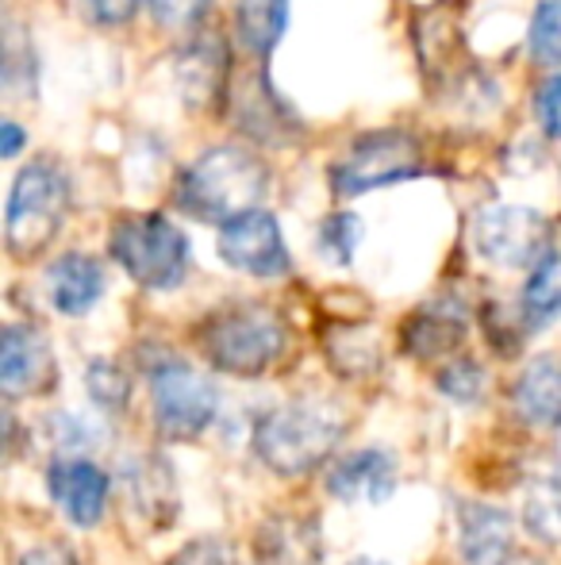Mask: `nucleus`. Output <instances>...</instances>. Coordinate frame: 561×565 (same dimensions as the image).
Segmentation results:
<instances>
[{"label":"nucleus","instance_id":"f257e3e1","mask_svg":"<svg viewBox=\"0 0 561 565\" xmlns=\"http://www.w3.org/2000/svg\"><path fill=\"white\" fill-rule=\"evenodd\" d=\"M350 431V416L335 401H289L255 424V450L273 473L304 477L320 469Z\"/></svg>","mask_w":561,"mask_h":565},{"label":"nucleus","instance_id":"f03ea898","mask_svg":"<svg viewBox=\"0 0 561 565\" xmlns=\"http://www.w3.org/2000/svg\"><path fill=\"white\" fill-rule=\"evenodd\" d=\"M270 185V170L258 154L247 147H224L204 150L196 162L185 166L177 181V209L201 224H219L258 209Z\"/></svg>","mask_w":561,"mask_h":565},{"label":"nucleus","instance_id":"7ed1b4c3","mask_svg":"<svg viewBox=\"0 0 561 565\" xmlns=\"http://www.w3.org/2000/svg\"><path fill=\"white\" fill-rule=\"evenodd\" d=\"M204 358L231 377H262L289 347L284 320L266 305H231L208 316L201 328Z\"/></svg>","mask_w":561,"mask_h":565},{"label":"nucleus","instance_id":"20e7f679","mask_svg":"<svg viewBox=\"0 0 561 565\" xmlns=\"http://www.w3.org/2000/svg\"><path fill=\"white\" fill-rule=\"evenodd\" d=\"M69 212V178L58 162L35 158L12 181L4 212V243L12 258H39L58 238Z\"/></svg>","mask_w":561,"mask_h":565},{"label":"nucleus","instance_id":"39448f33","mask_svg":"<svg viewBox=\"0 0 561 565\" xmlns=\"http://www.w3.org/2000/svg\"><path fill=\"white\" fill-rule=\"evenodd\" d=\"M108 250L142 289H177L188 274L185 231L158 212H136V216L116 220Z\"/></svg>","mask_w":561,"mask_h":565},{"label":"nucleus","instance_id":"423d86ee","mask_svg":"<svg viewBox=\"0 0 561 565\" xmlns=\"http://www.w3.org/2000/svg\"><path fill=\"white\" fill-rule=\"evenodd\" d=\"M150 404H154V427L162 439L188 443L219 412V388L208 373L193 370V365L165 358L150 370Z\"/></svg>","mask_w":561,"mask_h":565},{"label":"nucleus","instance_id":"0eeeda50","mask_svg":"<svg viewBox=\"0 0 561 565\" xmlns=\"http://www.w3.org/2000/svg\"><path fill=\"white\" fill-rule=\"evenodd\" d=\"M420 170H423L420 142L408 131L389 127V131L362 135V139L346 150L343 162H335L331 185H335L338 196H362V193H374V189L412 181Z\"/></svg>","mask_w":561,"mask_h":565},{"label":"nucleus","instance_id":"6e6552de","mask_svg":"<svg viewBox=\"0 0 561 565\" xmlns=\"http://www.w3.org/2000/svg\"><path fill=\"white\" fill-rule=\"evenodd\" d=\"M473 246L493 266L524 269L550 250V224L524 204H493L473 220Z\"/></svg>","mask_w":561,"mask_h":565},{"label":"nucleus","instance_id":"1a4fd4ad","mask_svg":"<svg viewBox=\"0 0 561 565\" xmlns=\"http://www.w3.org/2000/svg\"><path fill=\"white\" fill-rule=\"evenodd\" d=\"M219 258L250 277H284L292 266L281 224L262 209L242 212L219 227Z\"/></svg>","mask_w":561,"mask_h":565},{"label":"nucleus","instance_id":"9d476101","mask_svg":"<svg viewBox=\"0 0 561 565\" xmlns=\"http://www.w3.org/2000/svg\"><path fill=\"white\" fill-rule=\"evenodd\" d=\"M0 388H4L8 401L54 388L51 347L35 328H23V323L4 328V339H0Z\"/></svg>","mask_w":561,"mask_h":565},{"label":"nucleus","instance_id":"9b49d317","mask_svg":"<svg viewBox=\"0 0 561 565\" xmlns=\"http://www.w3.org/2000/svg\"><path fill=\"white\" fill-rule=\"evenodd\" d=\"M46 489L77 527H97L108 508V477L89 458H58L46 473Z\"/></svg>","mask_w":561,"mask_h":565},{"label":"nucleus","instance_id":"f8f14e48","mask_svg":"<svg viewBox=\"0 0 561 565\" xmlns=\"http://www.w3.org/2000/svg\"><path fill=\"white\" fill-rule=\"evenodd\" d=\"M327 492L343 504H381L397 492V461L377 447L343 454L327 473Z\"/></svg>","mask_w":561,"mask_h":565},{"label":"nucleus","instance_id":"ddd939ff","mask_svg":"<svg viewBox=\"0 0 561 565\" xmlns=\"http://www.w3.org/2000/svg\"><path fill=\"white\" fill-rule=\"evenodd\" d=\"M457 551L470 565H508L516 554V523L493 504H457Z\"/></svg>","mask_w":561,"mask_h":565},{"label":"nucleus","instance_id":"4468645a","mask_svg":"<svg viewBox=\"0 0 561 565\" xmlns=\"http://www.w3.org/2000/svg\"><path fill=\"white\" fill-rule=\"evenodd\" d=\"M255 565H323V535L315 515L278 512L258 527Z\"/></svg>","mask_w":561,"mask_h":565},{"label":"nucleus","instance_id":"2eb2a0df","mask_svg":"<svg viewBox=\"0 0 561 565\" xmlns=\"http://www.w3.org/2000/svg\"><path fill=\"white\" fill-rule=\"evenodd\" d=\"M177 89L181 100L193 108H212L224 100L227 89V43L219 35H196L177 54Z\"/></svg>","mask_w":561,"mask_h":565},{"label":"nucleus","instance_id":"dca6fc26","mask_svg":"<svg viewBox=\"0 0 561 565\" xmlns=\"http://www.w3.org/2000/svg\"><path fill=\"white\" fill-rule=\"evenodd\" d=\"M46 292L62 316H85L105 297V269L89 254H62L46 269Z\"/></svg>","mask_w":561,"mask_h":565},{"label":"nucleus","instance_id":"f3484780","mask_svg":"<svg viewBox=\"0 0 561 565\" xmlns=\"http://www.w3.org/2000/svg\"><path fill=\"white\" fill-rule=\"evenodd\" d=\"M516 408L527 424L561 427V358L539 354L516 381Z\"/></svg>","mask_w":561,"mask_h":565},{"label":"nucleus","instance_id":"a211bd4d","mask_svg":"<svg viewBox=\"0 0 561 565\" xmlns=\"http://www.w3.org/2000/svg\"><path fill=\"white\" fill-rule=\"evenodd\" d=\"M465 342V316L454 305H431L408 320L404 328V350L420 362H442L454 358Z\"/></svg>","mask_w":561,"mask_h":565},{"label":"nucleus","instance_id":"6ab92c4d","mask_svg":"<svg viewBox=\"0 0 561 565\" xmlns=\"http://www.w3.org/2000/svg\"><path fill=\"white\" fill-rule=\"evenodd\" d=\"M235 28H239L242 46L255 51L258 58H266L281 43L284 28H289V0H239Z\"/></svg>","mask_w":561,"mask_h":565},{"label":"nucleus","instance_id":"aec40b11","mask_svg":"<svg viewBox=\"0 0 561 565\" xmlns=\"http://www.w3.org/2000/svg\"><path fill=\"white\" fill-rule=\"evenodd\" d=\"M524 527L550 546H561V469L539 473L524 492Z\"/></svg>","mask_w":561,"mask_h":565},{"label":"nucleus","instance_id":"412c9836","mask_svg":"<svg viewBox=\"0 0 561 565\" xmlns=\"http://www.w3.org/2000/svg\"><path fill=\"white\" fill-rule=\"evenodd\" d=\"M524 308L531 320H550L561 312V250L554 246L531 266V277L524 285Z\"/></svg>","mask_w":561,"mask_h":565},{"label":"nucleus","instance_id":"4be33fe9","mask_svg":"<svg viewBox=\"0 0 561 565\" xmlns=\"http://www.w3.org/2000/svg\"><path fill=\"white\" fill-rule=\"evenodd\" d=\"M162 492H173V473L165 461L147 458V461H139V466H131V497H136V508L142 515H150V520L162 512L165 523H170L177 500H170V497L162 500ZM173 497H177V492H173Z\"/></svg>","mask_w":561,"mask_h":565},{"label":"nucleus","instance_id":"5701e85b","mask_svg":"<svg viewBox=\"0 0 561 565\" xmlns=\"http://www.w3.org/2000/svg\"><path fill=\"white\" fill-rule=\"evenodd\" d=\"M85 388H89V396L100 404V408H108V412L128 408L131 381H128V373H123L116 362H108V358L89 362V370H85Z\"/></svg>","mask_w":561,"mask_h":565},{"label":"nucleus","instance_id":"b1692460","mask_svg":"<svg viewBox=\"0 0 561 565\" xmlns=\"http://www.w3.org/2000/svg\"><path fill=\"white\" fill-rule=\"evenodd\" d=\"M527 46L542 66H561V0H539Z\"/></svg>","mask_w":561,"mask_h":565},{"label":"nucleus","instance_id":"393cba45","mask_svg":"<svg viewBox=\"0 0 561 565\" xmlns=\"http://www.w3.org/2000/svg\"><path fill=\"white\" fill-rule=\"evenodd\" d=\"M362 243V224L358 216H350V212H335V216L323 220L320 227V250L327 254L335 266H350L354 250H358Z\"/></svg>","mask_w":561,"mask_h":565},{"label":"nucleus","instance_id":"a878e982","mask_svg":"<svg viewBox=\"0 0 561 565\" xmlns=\"http://www.w3.org/2000/svg\"><path fill=\"white\" fill-rule=\"evenodd\" d=\"M331 365L346 377H366L381 365V350L369 331L362 335V342H350V331H343L338 342H331Z\"/></svg>","mask_w":561,"mask_h":565},{"label":"nucleus","instance_id":"bb28decb","mask_svg":"<svg viewBox=\"0 0 561 565\" xmlns=\"http://www.w3.org/2000/svg\"><path fill=\"white\" fill-rule=\"evenodd\" d=\"M439 388L450 396V401H462V404H473L485 388V373L473 358H450V365L439 370Z\"/></svg>","mask_w":561,"mask_h":565},{"label":"nucleus","instance_id":"cd10ccee","mask_svg":"<svg viewBox=\"0 0 561 565\" xmlns=\"http://www.w3.org/2000/svg\"><path fill=\"white\" fill-rule=\"evenodd\" d=\"M154 20L170 31H188L204 20V12L212 8V0H147Z\"/></svg>","mask_w":561,"mask_h":565},{"label":"nucleus","instance_id":"c85d7f7f","mask_svg":"<svg viewBox=\"0 0 561 565\" xmlns=\"http://www.w3.org/2000/svg\"><path fill=\"white\" fill-rule=\"evenodd\" d=\"M170 565H239V554L227 539H196V543L181 546Z\"/></svg>","mask_w":561,"mask_h":565},{"label":"nucleus","instance_id":"c756f323","mask_svg":"<svg viewBox=\"0 0 561 565\" xmlns=\"http://www.w3.org/2000/svg\"><path fill=\"white\" fill-rule=\"evenodd\" d=\"M535 113H539V124L550 139H561V74L547 77L539 85V97H535Z\"/></svg>","mask_w":561,"mask_h":565},{"label":"nucleus","instance_id":"7c9ffc66","mask_svg":"<svg viewBox=\"0 0 561 565\" xmlns=\"http://www.w3.org/2000/svg\"><path fill=\"white\" fill-rule=\"evenodd\" d=\"M85 15L100 28H120V23H131L139 12L142 0H82Z\"/></svg>","mask_w":561,"mask_h":565},{"label":"nucleus","instance_id":"2f4dec72","mask_svg":"<svg viewBox=\"0 0 561 565\" xmlns=\"http://www.w3.org/2000/svg\"><path fill=\"white\" fill-rule=\"evenodd\" d=\"M20 565H77V562L62 543H43V546H31V551H23Z\"/></svg>","mask_w":561,"mask_h":565},{"label":"nucleus","instance_id":"473e14b6","mask_svg":"<svg viewBox=\"0 0 561 565\" xmlns=\"http://www.w3.org/2000/svg\"><path fill=\"white\" fill-rule=\"evenodd\" d=\"M0 135H4V147H0V154H4V158H15V154H20V147H23V131H20V124H12V119H4V127H0Z\"/></svg>","mask_w":561,"mask_h":565},{"label":"nucleus","instance_id":"72a5a7b5","mask_svg":"<svg viewBox=\"0 0 561 565\" xmlns=\"http://www.w3.org/2000/svg\"><path fill=\"white\" fill-rule=\"evenodd\" d=\"M350 565H381V562H369V558H362V562H350Z\"/></svg>","mask_w":561,"mask_h":565}]
</instances>
